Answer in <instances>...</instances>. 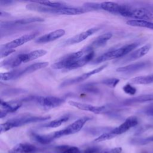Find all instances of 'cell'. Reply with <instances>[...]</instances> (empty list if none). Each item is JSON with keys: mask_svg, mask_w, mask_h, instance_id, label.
I'll list each match as a JSON object with an SVG mask.
<instances>
[{"mask_svg": "<svg viewBox=\"0 0 153 153\" xmlns=\"http://www.w3.org/2000/svg\"><path fill=\"white\" fill-rule=\"evenodd\" d=\"M81 151L75 146H69L63 153H81Z\"/></svg>", "mask_w": 153, "mask_h": 153, "instance_id": "e575fe53", "label": "cell"}, {"mask_svg": "<svg viewBox=\"0 0 153 153\" xmlns=\"http://www.w3.org/2000/svg\"><path fill=\"white\" fill-rule=\"evenodd\" d=\"M137 123L138 120L136 117H129L121 125L111 130L110 133L114 135L115 136L118 134H123L128 131L130 128L136 126L137 124Z\"/></svg>", "mask_w": 153, "mask_h": 153, "instance_id": "4fadbf2b", "label": "cell"}, {"mask_svg": "<svg viewBox=\"0 0 153 153\" xmlns=\"http://www.w3.org/2000/svg\"><path fill=\"white\" fill-rule=\"evenodd\" d=\"M153 100V94H144L140 95L136 97H134L124 101V103L126 105H131L134 103H144L146 102Z\"/></svg>", "mask_w": 153, "mask_h": 153, "instance_id": "603a6c76", "label": "cell"}, {"mask_svg": "<svg viewBox=\"0 0 153 153\" xmlns=\"http://www.w3.org/2000/svg\"><path fill=\"white\" fill-rule=\"evenodd\" d=\"M65 34V30L62 29H57L38 37L36 40V43H47L53 41L63 36Z\"/></svg>", "mask_w": 153, "mask_h": 153, "instance_id": "2e32d148", "label": "cell"}, {"mask_svg": "<svg viewBox=\"0 0 153 153\" xmlns=\"http://www.w3.org/2000/svg\"><path fill=\"white\" fill-rule=\"evenodd\" d=\"M30 136L34 140L41 144H48L51 142L54 139L52 133L42 135V134H38L36 133H31Z\"/></svg>", "mask_w": 153, "mask_h": 153, "instance_id": "484cf974", "label": "cell"}, {"mask_svg": "<svg viewBox=\"0 0 153 153\" xmlns=\"http://www.w3.org/2000/svg\"><path fill=\"white\" fill-rule=\"evenodd\" d=\"M48 65V63L47 62H38L33 64H32L24 69H22V75H25L30 73H32L36 71L41 69L42 68H45Z\"/></svg>", "mask_w": 153, "mask_h": 153, "instance_id": "cb8c5ba5", "label": "cell"}, {"mask_svg": "<svg viewBox=\"0 0 153 153\" xmlns=\"http://www.w3.org/2000/svg\"><path fill=\"white\" fill-rule=\"evenodd\" d=\"M68 103L71 106H74L77 109L85 111L91 112H93V113L96 114L105 113L108 111V108L105 105L94 106L92 105L84 103H81V102L72 101V100L69 101Z\"/></svg>", "mask_w": 153, "mask_h": 153, "instance_id": "8fae6325", "label": "cell"}, {"mask_svg": "<svg viewBox=\"0 0 153 153\" xmlns=\"http://www.w3.org/2000/svg\"><path fill=\"white\" fill-rule=\"evenodd\" d=\"M27 101L33 100L39 106L44 109H50L58 107L65 102V100L61 97L47 96H30L23 99Z\"/></svg>", "mask_w": 153, "mask_h": 153, "instance_id": "8992f818", "label": "cell"}, {"mask_svg": "<svg viewBox=\"0 0 153 153\" xmlns=\"http://www.w3.org/2000/svg\"><path fill=\"white\" fill-rule=\"evenodd\" d=\"M90 120V117H81L76 121H75L74 123L69 125L67 127L65 128H63L62 130L56 131L52 133L54 139L59 138L60 137L69 135L72 134L76 133L78 132L84 126L85 123Z\"/></svg>", "mask_w": 153, "mask_h": 153, "instance_id": "52a82bcc", "label": "cell"}, {"mask_svg": "<svg viewBox=\"0 0 153 153\" xmlns=\"http://www.w3.org/2000/svg\"><path fill=\"white\" fill-rule=\"evenodd\" d=\"M112 34L111 33H103L99 36H97L89 45L90 46L93 50L94 48H96L98 47H102L105 45L106 42L112 38Z\"/></svg>", "mask_w": 153, "mask_h": 153, "instance_id": "44dd1931", "label": "cell"}, {"mask_svg": "<svg viewBox=\"0 0 153 153\" xmlns=\"http://www.w3.org/2000/svg\"><path fill=\"white\" fill-rule=\"evenodd\" d=\"M50 118V116H37L32 114L20 115L1 124L0 125V131L2 133L14 127H20L27 124L45 121Z\"/></svg>", "mask_w": 153, "mask_h": 153, "instance_id": "7a4b0ae2", "label": "cell"}, {"mask_svg": "<svg viewBox=\"0 0 153 153\" xmlns=\"http://www.w3.org/2000/svg\"><path fill=\"white\" fill-rule=\"evenodd\" d=\"M20 76H22V69H16L10 72L1 73L0 78L2 81H10Z\"/></svg>", "mask_w": 153, "mask_h": 153, "instance_id": "d4e9b609", "label": "cell"}, {"mask_svg": "<svg viewBox=\"0 0 153 153\" xmlns=\"http://www.w3.org/2000/svg\"><path fill=\"white\" fill-rule=\"evenodd\" d=\"M26 8L29 10L41 13L69 16L79 15L88 12L91 10L90 9L85 7H72L68 6L61 8H50L37 4L33 1H32V3L27 4Z\"/></svg>", "mask_w": 153, "mask_h": 153, "instance_id": "6da1fadb", "label": "cell"}, {"mask_svg": "<svg viewBox=\"0 0 153 153\" xmlns=\"http://www.w3.org/2000/svg\"><path fill=\"white\" fill-rule=\"evenodd\" d=\"M37 4L42 5L50 7V8H61L65 7L68 5L66 3L60 1H33Z\"/></svg>", "mask_w": 153, "mask_h": 153, "instance_id": "f1b7e54d", "label": "cell"}, {"mask_svg": "<svg viewBox=\"0 0 153 153\" xmlns=\"http://www.w3.org/2000/svg\"><path fill=\"white\" fill-rule=\"evenodd\" d=\"M107 65H108L107 64H104V65H102L100 67H98V68H97L94 69H93L90 71L85 72V73H84V74H82L79 76L65 80L60 84V87H66V86H69V85H73V84H76V83L82 82V81L86 80L87 79H88V78H90V76H91L92 75L101 72L102 70H103L105 68H106Z\"/></svg>", "mask_w": 153, "mask_h": 153, "instance_id": "9c48e42d", "label": "cell"}, {"mask_svg": "<svg viewBox=\"0 0 153 153\" xmlns=\"http://www.w3.org/2000/svg\"><path fill=\"white\" fill-rule=\"evenodd\" d=\"M69 146H68V145H60V146H57L56 147L55 151L57 153H63L68 148Z\"/></svg>", "mask_w": 153, "mask_h": 153, "instance_id": "74e56055", "label": "cell"}, {"mask_svg": "<svg viewBox=\"0 0 153 153\" xmlns=\"http://www.w3.org/2000/svg\"><path fill=\"white\" fill-rule=\"evenodd\" d=\"M122 7L121 4L114 2H103L100 4V8L112 13L118 14Z\"/></svg>", "mask_w": 153, "mask_h": 153, "instance_id": "7402d4cb", "label": "cell"}, {"mask_svg": "<svg viewBox=\"0 0 153 153\" xmlns=\"http://www.w3.org/2000/svg\"><path fill=\"white\" fill-rule=\"evenodd\" d=\"M122 151V148L121 147H117L112 149H107L103 150L100 153H121Z\"/></svg>", "mask_w": 153, "mask_h": 153, "instance_id": "836d02e7", "label": "cell"}, {"mask_svg": "<svg viewBox=\"0 0 153 153\" xmlns=\"http://www.w3.org/2000/svg\"><path fill=\"white\" fill-rule=\"evenodd\" d=\"M94 51L90 46H87L76 52L71 53L60 58L58 61L51 65V68L55 69H65V68L71 63L79 59L85 54Z\"/></svg>", "mask_w": 153, "mask_h": 153, "instance_id": "277c9868", "label": "cell"}, {"mask_svg": "<svg viewBox=\"0 0 153 153\" xmlns=\"http://www.w3.org/2000/svg\"><path fill=\"white\" fill-rule=\"evenodd\" d=\"M13 2V1H0V4H1V5H6V4H7V5H10V4H11V3Z\"/></svg>", "mask_w": 153, "mask_h": 153, "instance_id": "f35d334b", "label": "cell"}, {"mask_svg": "<svg viewBox=\"0 0 153 153\" xmlns=\"http://www.w3.org/2000/svg\"><path fill=\"white\" fill-rule=\"evenodd\" d=\"M99 29L98 27H92L90 29H88V30L82 32L78 34H76L74 36H73L71 38H69V39H66L65 41L63 42V45H74L75 44L79 43L85 39H86L88 37L90 36L93 34H94L95 32H96Z\"/></svg>", "mask_w": 153, "mask_h": 153, "instance_id": "5bb4252c", "label": "cell"}, {"mask_svg": "<svg viewBox=\"0 0 153 153\" xmlns=\"http://www.w3.org/2000/svg\"><path fill=\"white\" fill-rule=\"evenodd\" d=\"M22 105L21 100H11L9 102H5L3 100H1V107L2 108L1 111V118L5 117L8 113H12L16 111Z\"/></svg>", "mask_w": 153, "mask_h": 153, "instance_id": "9a60e30c", "label": "cell"}, {"mask_svg": "<svg viewBox=\"0 0 153 153\" xmlns=\"http://www.w3.org/2000/svg\"><path fill=\"white\" fill-rule=\"evenodd\" d=\"M150 49H151V45L149 44L145 45L141 47L140 48H139L138 49L132 51L127 57L124 58L121 61L123 63L134 61L146 55L148 53Z\"/></svg>", "mask_w": 153, "mask_h": 153, "instance_id": "e0dca14e", "label": "cell"}, {"mask_svg": "<svg viewBox=\"0 0 153 153\" xmlns=\"http://www.w3.org/2000/svg\"><path fill=\"white\" fill-rule=\"evenodd\" d=\"M135 144H139V145H143L146 144L150 142H153V136H151L149 137H147L146 139H137L133 141Z\"/></svg>", "mask_w": 153, "mask_h": 153, "instance_id": "d6a6232c", "label": "cell"}, {"mask_svg": "<svg viewBox=\"0 0 153 153\" xmlns=\"http://www.w3.org/2000/svg\"><path fill=\"white\" fill-rule=\"evenodd\" d=\"M94 56V51H91L90 53L85 54L81 58H80L78 60H76L71 63H69L66 68L64 69V71H70L75 69L79 68H81L85 65H86L87 63L90 62Z\"/></svg>", "mask_w": 153, "mask_h": 153, "instance_id": "ac0fdd59", "label": "cell"}, {"mask_svg": "<svg viewBox=\"0 0 153 153\" xmlns=\"http://www.w3.org/2000/svg\"><path fill=\"white\" fill-rule=\"evenodd\" d=\"M47 51L44 50H36L30 51L27 53H22L13 57V65L14 68L19 66L23 63H26L42 56L47 54Z\"/></svg>", "mask_w": 153, "mask_h": 153, "instance_id": "ba28073f", "label": "cell"}, {"mask_svg": "<svg viewBox=\"0 0 153 153\" xmlns=\"http://www.w3.org/2000/svg\"><path fill=\"white\" fill-rule=\"evenodd\" d=\"M14 52H15V50L14 49L1 50V58L5 57L8 56V55H10V54H11L13 53H14Z\"/></svg>", "mask_w": 153, "mask_h": 153, "instance_id": "d590c367", "label": "cell"}, {"mask_svg": "<svg viewBox=\"0 0 153 153\" xmlns=\"http://www.w3.org/2000/svg\"><path fill=\"white\" fill-rule=\"evenodd\" d=\"M124 91L130 95H134L136 93V88L130 84L125 85L123 88Z\"/></svg>", "mask_w": 153, "mask_h": 153, "instance_id": "1f68e13d", "label": "cell"}, {"mask_svg": "<svg viewBox=\"0 0 153 153\" xmlns=\"http://www.w3.org/2000/svg\"><path fill=\"white\" fill-rule=\"evenodd\" d=\"M81 153H99V149L96 147H91L81 151Z\"/></svg>", "mask_w": 153, "mask_h": 153, "instance_id": "8d00e7d4", "label": "cell"}, {"mask_svg": "<svg viewBox=\"0 0 153 153\" xmlns=\"http://www.w3.org/2000/svg\"><path fill=\"white\" fill-rule=\"evenodd\" d=\"M148 29H151V30H153V23L150 22L149 24V26H148Z\"/></svg>", "mask_w": 153, "mask_h": 153, "instance_id": "ab89813d", "label": "cell"}, {"mask_svg": "<svg viewBox=\"0 0 153 153\" xmlns=\"http://www.w3.org/2000/svg\"><path fill=\"white\" fill-rule=\"evenodd\" d=\"M118 14L124 17L133 18L135 20L146 21L153 20V14L148 10L145 8L131 7L126 5H122Z\"/></svg>", "mask_w": 153, "mask_h": 153, "instance_id": "5b68a950", "label": "cell"}, {"mask_svg": "<svg viewBox=\"0 0 153 153\" xmlns=\"http://www.w3.org/2000/svg\"><path fill=\"white\" fill-rule=\"evenodd\" d=\"M69 115H65L57 119L51 121L49 123L44 124L42 126L45 127H48V128H56L57 127L60 126L63 123L66 122L69 120Z\"/></svg>", "mask_w": 153, "mask_h": 153, "instance_id": "83f0119b", "label": "cell"}, {"mask_svg": "<svg viewBox=\"0 0 153 153\" xmlns=\"http://www.w3.org/2000/svg\"><path fill=\"white\" fill-rule=\"evenodd\" d=\"M44 19L39 17H33L29 18H24L22 19H17L16 20L5 21L1 22V28H11L14 27H18L22 25H25L35 22H44Z\"/></svg>", "mask_w": 153, "mask_h": 153, "instance_id": "30bf717a", "label": "cell"}, {"mask_svg": "<svg viewBox=\"0 0 153 153\" xmlns=\"http://www.w3.org/2000/svg\"><path fill=\"white\" fill-rule=\"evenodd\" d=\"M114 137H115V136L113 135L112 134H111L109 131V132H107V133H104L100 135L97 138H96L94 141L95 142H102L104 140L111 139Z\"/></svg>", "mask_w": 153, "mask_h": 153, "instance_id": "f546056e", "label": "cell"}, {"mask_svg": "<svg viewBox=\"0 0 153 153\" xmlns=\"http://www.w3.org/2000/svg\"><path fill=\"white\" fill-rule=\"evenodd\" d=\"M149 65V63L147 62H137L133 64H130L125 66L119 67L117 69V72H127L130 73L133 72H136L139 70L145 69L147 66Z\"/></svg>", "mask_w": 153, "mask_h": 153, "instance_id": "d6986e66", "label": "cell"}, {"mask_svg": "<svg viewBox=\"0 0 153 153\" xmlns=\"http://www.w3.org/2000/svg\"><path fill=\"white\" fill-rule=\"evenodd\" d=\"M139 42H134L129 44L123 45L116 49L111 50L107 51L102 55L97 57L92 62L93 64H98L103 62L112 60L114 59H117L120 57H123L128 54L129 53L133 51L138 45Z\"/></svg>", "mask_w": 153, "mask_h": 153, "instance_id": "3957f363", "label": "cell"}, {"mask_svg": "<svg viewBox=\"0 0 153 153\" xmlns=\"http://www.w3.org/2000/svg\"><path fill=\"white\" fill-rule=\"evenodd\" d=\"M120 80L117 78H106L103 81H102V83L106 85L109 87H115L117 84L119 82Z\"/></svg>", "mask_w": 153, "mask_h": 153, "instance_id": "4dcf8cb0", "label": "cell"}, {"mask_svg": "<svg viewBox=\"0 0 153 153\" xmlns=\"http://www.w3.org/2000/svg\"><path fill=\"white\" fill-rule=\"evenodd\" d=\"M130 82L133 84H149L153 82V74L137 76L131 79Z\"/></svg>", "mask_w": 153, "mask_h": 153, "instance_id": "4316f807", "label": "cell"}, {"mask_svg": "<svg viewBox=\"0 0 153 153\" xmlns=\"http://www.w3.org/2000/svg\"><path fill=\"white\" fill-rule=\"evenodd\" d=\"M37 35V33H33L30 34L24 35L19 38H17L9 42H7L5 44L1 45V50H11L14 49L16 47L21 46L25 43L33 39Z\"/></svg>", "mask_w": 153, "mask_h": 153, "instance_id": "7c38bea8", "label": "cell"}, {"mask_svg": "<svg viewBox=\"0 0 153 153\" xmlns=\"http://www.w3.org/2000/svg\"><path fill=\"white\" fill-rule=\"evenodd\" d=\"M36 148L30 143H19L11 148L8 153H33Z\"/></svg>", "mask_w": 153, "mask_h": 153, "instance_id": "ffe728a7", "label": "cell"}]
</instances>
